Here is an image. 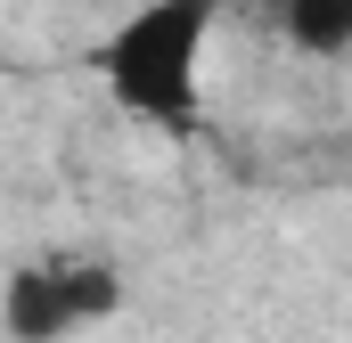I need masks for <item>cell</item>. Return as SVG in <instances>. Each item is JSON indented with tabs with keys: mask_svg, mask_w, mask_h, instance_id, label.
I'll return each instance as SVG.
<instances>
[{
	"mask_svg": "<svg viewBox=\"0 0 352 343\" xmlns=\"http://www.w3.org/2000/svg\"><path fill=\"white\" fill-rule=\"evenodd\" d=\"M221 0H140L107 41H98V82L107 98L164 131V139H197L205 131V49H213Z\"/></svg>",
	"mask_w": 352,
	"mask_h": 343,
	"instance_id": "obj_1",
	"label": "cell"
},
{
	"mask_svg": "<svg viewBox=\"0 0 352 343\" xmlns=\"http://www.w3.org/2000/svg\"><path fill=\"white\" fill-rule=\"evenodd\" d=\"M123 303V278L107 261H82V254H41L25 270H8L0 286V327L16 343H66L74 327L107 319Z\"/></svg>",
	"mask_w": 352,
	"mask_h": 343,
	"instance_id": "obj_2",
	"label": "cell"
},
{
	"mask_svg": "<svg viewBox=\"0 0 352 343\" xmlns=\"http://www.w3.org/2000/svg\"><path fill=\"white\" fill-rule=\"evenodd\" d=\"M278 33L303 58H344L352 49V0H278Z\"/></svg>",
	"mask_w": 352,
	"mask_h": 343,
	"instance_id": "obj_3",
	"label": "cell"
}]
</instances>
